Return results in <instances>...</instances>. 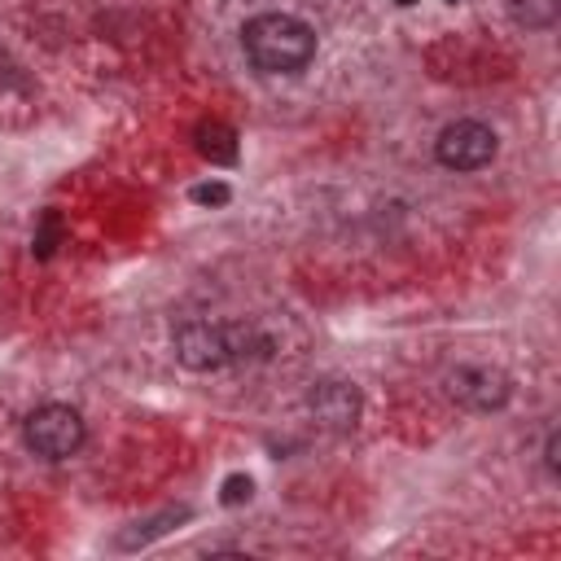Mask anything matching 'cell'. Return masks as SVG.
<instances>
[{
  "label": "cell",
  "mask_w": 561,
  "mask_h": 561,
  "mask_svg": "<svg viewBox=\"0 0 561 561\" xmlns=\"http://www.w3.org/2000/svg\"><path fill=\"white\" fill-rule=\"evenodd\" d=\"M245 57L263 75H298L316 57V31L294 13H259L241 31Z\"/></svg>",
  "instance_id": "1"
},
{
  "label": "cell",
  "mask_w": 561,
  "mask_h": 561,
  "mask_svg": "<svg viewBox=\"0 0 561 561\" xmlns=\"http://www.w3.org/2000/svg\"><path fill=\"white\" fill-rule=\"evenodd\" d=\"M22 438L35 456L44 460H66L83 447V416L70 408V403H44L26 416L22 425Z\"/></svg>",
  "instance_id": "2"
},
{
  "label": "cell",
  "mask_w": 561,
  "mask_h": 561,
  "mask_svg": "<svg viewBox=\"0 0 561 561\" xmlns=\"http://www.w3.org/2000/svg\"><path fill=\"white\" fill-rule=\"evenodd\" d=\"M438 162L447 171H478L495 158V131L478 118H460V123H447L438 131V145H434Z\"/></svg>",
  "instance_id": "3"
},
{
  "label": "cell",
  "mask_w": 561,
  "mask_h": 561,
  "mask_svg": "<svg viewBox=\"0 0 561 561\" xmlns=\"http://www.w3.org/2000/svg\"><path fill=\"white\" fill-rule=\"evenodd\" d=\"M175 346V359L193 373H215L224 364H232V351H228V324H215V320H184L171 337Z\"/></svg>",
  "instance_id": "4"
},
{
  "label": "cell",
  "mask_w": 561,
  "mask_h": 561,
  "mask_svg": "<svg viewBox=\"0 0 561 561\" xmlns=\"http://www.w3.org/2000/svg\"><path fill=\"white\" fill-rule=\"evenodd\" d=\"M508 390H513L508 377L500 368H486V364H465V368H456L447 377V394L460 408H469V412H495V408H504L508 403Z\"/></svg>",
  "instance_id": "5"
},
{
  "label": "cell",
  "mask_w": 561,
  "mask_h": 561,
  "mask_svg": "<svg viewBox=\"0 0 561 561\" xmlns=\"http://www.w3.org/2000/svg\"><path fill=\"white\" fill-rule=\"evenodd\" d=\"M307 412L324 430H351L359 421V390L351 381H316L307 394Z\"/></svg>",
  "instance_id": "6"
},
{
  "label": "cell",
  "mask_w": 561,
  "mask_h": 561,
  "mask_svg": "<svg viewBox=\"0 0 561 561\" xmlns=\"http://www.w3.org/2000/svg\"><path fill=\"white\" fill-rule=\"evenodd\" d=\"M197 149H202V158L228 167V162H237V131L228 123H202L197 127Z\"/></svg>",
  "instance_id": "7"
},
{
  "label": "cell",
  "mask_w": 561,
  "mask_h": 561,
  "mask_svg": "<svg viewBox=\"0 0 561 561\" xmlns=\"http://www.w3.org/2000/svg\"><path fill=\"white\" fill-rule=\"evenodd\" d=\"M561 13V0H508V18L526 31H548Z\"/></svg>",
  "instance_id": "8"
},
{
  "label": "cell",
  "mask_w": 561,
  "mask_h": 561,
  "mask_svg": "<svg viewBox=\"0 0 561 561\" xmlns=\"http://www.w3.org/2000/svg\"><path fill=\"white\" fill-rule=\"evenodd\" d=\"M175 517H188V508H175V513H162V517H153V522H136V530H127V535H118V548H136V543H149L153 535H162V530H171L167 522H175Z\"/></svg>",
  "instance_id": "9"
},
{
  "label": "cell",
  "mask_w": 561,
  "mask_h": 561,
  "mask_svg": "<svg viewBox=\"0 0 561 561\" xmlns=\"http://www.w3.org/2000/svg\"><path fill=\"white\" fill-rule=\"evenodd\" d=\"M254 495V482L245 478V473H232V478H224V491H219V500L228 504V508H237V504H245Z\"/></svg>",
  "instance_id": "10"
},
{
  "label": "cell",
  "mask_w": 561,
  "mask_h": 561,
  "mask_svg": "<svg viewBox=\"0 0 561 561\" xmlns=\"http://www.w3.org/2000/svg\"><path fill=\"white\" fill-rule=\"evenodd\" d=\"M193 202H202V206H224V202H228V184H219V180L197 184V188H193Z\"/></svg>",
  "instance_id": "11"
},
{
  "label": "cell",
  "mask_w": 561,
  "mask_h": 561,
  "mask_svg": "<svg viewBox=\"0 0 561 561\" xmlns=\"http://www.w3.org/2000/svg\"><path fill=\"white\" fill-rule=\"evenodd\" d=\"M557 451H561V438H557V430L548 434V443H543V460H548V469L557 473Z\"/></svg>",
  "instance_id": "12"
},
{
  "label": "cell",
  "mask_w": 561,
  "mask_h": 561,
  "mask_svg": "<svg viewBox=\"0 0 561 561\" xmlns=\"http://www.w3.org/2000/svg\"><path fill=\"white\" fill-rule=\"evenodd\" d=\"M399 4H403V9H408V4H416V0H399Z\"/></svg>",
  "instance_id": "13"
},
{
  "label": "cell",
  "mask_w": 561,
  "mask_h": 561,
  "mask_svg": "<svg viewBox=\"0 0 561 561\" xmlns=\"http://www.w3.org/2000/svg\"><path fill=\"white\" fill-rule=\"evenodd\" d=\"M447 4H456V0H447Z\"/></svg>",
  "instance_id": "14"
}]
</instances>
